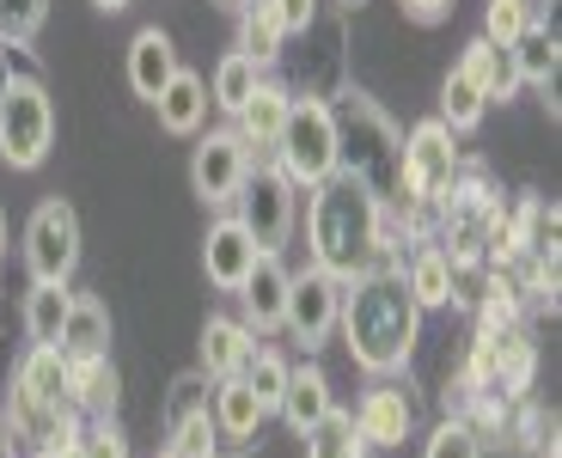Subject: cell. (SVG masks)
Instances as JSON below:
<instances>
[{
    "label": "cell",
    "mask_w": 562,
    "mask_h": 458,
    "mask_svg": "<svg viewBox=\"0 0 562 458\" xmlns=\"http://www.w3.org/2000/svg\"><path fill=\"white\" fill-rule=\"evenodd\" d=\"M209 410H214V428H221L226 446H251L257 428H263V416H269L263 403H257V391L245 386L239 373H233V379H214V403H209Z\"/></svg>",
    "instance_id": "obj_15"
},
{
    "label": "cell",
    "mask_w": 562,
    "mask_h": 458,
    "mask_svg": "<svg viewBox=\"0 0 562 458\" xmlns=\"http://www.w3.org/2000/svg\"><path fill=\"white\" fill-rule=\"evenodd\" d=\"M245 7H257V0H239V13H245Z\"/></svg>",
    "instance_id": "obj_46"
},
{
    "label": "cell",
    "mask_w": 562,
    "mask_h": 458,
    "mask_svg": "<svg viewBox=\"0 0 562 458\" xmlns=\"http://www.w3.org/2000/svg\"><path fill=\"white\" fill-rule=\"evenodd\" d=\"M251 348H257V336L245 331L239 319H209V324H202V373H209V379H233Z\"/></svg>",
    "instance_id": "obj_26"
},
{
    "label": "cell",
    "mask_w": 562,
    "mask_h": 458,
    "mask_svg": "<svg viewBox=\"0 0 562 458\" xmlns=\"http://www.w3.org/2000/svg\"><path fill=\"white\" fill-rule=\"evenodd\" d=\"M166 440H171V453H183V458H214V440H221V428H214V410H202V416L178 422Z\"/></svg>",
    "instance_id": "obj_36"
},
{
    "label": "cell",
    "mask_w": 562,
    "mask_h": 458,
    "mask_svg": "<svg viewBox=\"0 0 562 458\" xmlns=\"http://www.w3.org/2000/svg\"><path fill=\"white\" fill-rule=\"evenodd\" d=\"M337 153H342L337 171L361 178L380 209H404V135L392 129V116L373 98L349 92V104L337 116Z\"/></svg>",
    "instance_id": "obj_3"
},
{
    "label": "cell",
    "mask_w": 562,
    "mask_h": 458,
    "mask_svg": "<svg viewBox=\"0 0 562 458\" xmlns=\"http://www.w3.org/2000/svg\"><path fill=\"white\" fill-rule=\"evenodd\" d=\"M74 446H80V458H128V440H123V428H116L111 416H92V422H80V434H74Z\"/></svg>",
    "instance_id": "obj_35"
},
{
    "label": "cell",
    "mask_w": 562,
    "mask_h": 458,
    "mask_svg": "<svg viewBox=\"0 0 562 458\" xmlns=\"http://www.w3.org/2000/svg\"><path fill=\"white\" fill-rule=\"evenodd\" d=\"M0 250H7V209H0Z\"/></svg>",
    "instance_id": "obj_43"
},
{
    "label": "cell",
    "mask_w": 562,
    "mask_h": 458,
    "mask_svg": "<svg viewBox=\"0 0 562 458\" xmlns=\"http://www.w3.org/2000/svg\"><path fill=\"white\" fill-rule=\"evenodd\" d=\"M13 386L25 391L31 403H43V410H61V403H68V355H61V348H31L25 361H19Z\"/></svg>",
    "instance_id": "obj_24"
},
{
    "label": "cell",
    "mask_w": 562,
    "mask_h": 458,
    "mask_svg": "<svg viewBox=\"0 0 562 458\" xmlns=\"http://www.w3.org/2000/svg\"><path fill=\"white\" fill-rule=\"evenodd\" d=\"M116 391H123V379H116L111 355L68 361V410H80V416H111V410H116Z\"/></svg>",
    "instance_id": "obj_21"
},
{
    "label": "cell",
    "mask_w": 562,
    "mask_h": 458,
    "mask_svg": "<svg viewBox=\"0 0 562 458\" xmlns=\"http://www.w3.org/2000/svg\"><path fill=\"white\" fill-rule=\"evenodd\" d=\"M214 403V379L202 373H178L171 379V391H166V410H159V416H166V434L178 428V422H190V416H202V410H209Z\"/></svg>",
    "instance_id": "obj_31"
},
{
    "label": "cell",
    "mask_w": 562,
    "mask_h": 458,
    "mask_svg": "<svg viewBox=\"0 0 562 458\" xmlns=\"http://www.w3.org/2000/svg\"><path fill=\"white\" fill-rule=\"evenodd\" d=\"M288 104H294L288 86L257 80V92L239 104V141H245V147H269V153H276V135H281V123H288Z\"/></svg>",
    "instance_id": "obj_20"
},
{
    "label": "cell",
    "mask_w": 562,
    "mask_h": 458,
    "mask_svg": "<svg viewBox=\"0 0 562 458\" xmlns=\"http://www.w3.org/2000/svg\"><path fill=\"white\" fill-rule=\"evenodd\" d=\"M459 135H452L440 116L416 123L404 135V202H447V190L459 183Z\"/></svg>",
    "instance_id": "obj_7"
},
{
    "label": "cell",
    "mask_w": 562,
    "mask_h": 458,
    "mask_svg": "<svg viewBox=\"0 0 562 458\" xmlns=\"http://www.w3.org/2000/svg\"><path fill=\"white\" fill-rule=\"evenodd\" d=\"M324 410H337V398H330V373H324L318 361H300L294 373H288V391H281L276 416L288 422L294 434H306L312 422L324 416Z\"/></svg>",
    "instance_id": "obj_17"
},
{
    "label": "cell",
    "mask_w": 562,
    "mask_h": 458,
    "mask_svg": "<svg viewBox=\"0 0 562 458\" xmlns=\"http://www.w3.org/2000/svg\"><path fill=\"white\" fill-rule=\"evenodd\" d=\"M92 7H99V13H123L128 0H92Z\"/></svg>",
    "instance_id": "obj_42"
},
{
    "label": "cell",
    "mask_w": 562,
    "mask_h": 458,
    "mask_svg": "<svg viewBox=\"0 0 562 458\" xmlns=\"http://www.w3.org/2000/svg\"><path fill=\"white\" fill-rule=\"evenodd\" d=\"M43 19H49V0H0V43L25 49L43 31Z\"/></svg>",
    "instance_id": "obj_34"
},
{
    "label": "cell",
    "mask_w": 562,
    "mask_h": 458,
    "mask_svg": "<svg viewBox=\"0 0 562 458\" xmlns=\"http://www.w3.org/2000/svg\"><path fill=\"white\" fill-rule=\"evenodd\" d=\"M171 74H178V49H171L166 31L159 25L135 31V43H128V86H135V98L154 104V98L171 86Z\"/></svg>",
    "instance_id": "obj_16"
},
{
    "label": "cell",
    "mask_w": 562,
    "mask_h": 458,
    "mask_svg": "<svg viewBox=\"0 0 562 458\" xmlns=\"http://www.w3.org/2000/svg\"><path fill=\"white\" fill-rule=\"evenodd\" d=\"M239 56H251L257 68H269V62L281 56V25L263 13V0L239 13Z\"/></svg>",
    "instance_id": "obj_32"
},
{
    "label": "cell",
    "mask_w": 562,
    "mask_h": 458,
    "mask_svg": "<svg viewBox=\"0 0 562 458\" xmlns=\"http://www.w3.org/2000/svg\"><path fill=\"white\" fill-rule=\"evenodd\" d=\"M483 111H490V98H483L477 86H471L459 68H452L447 86H440V123H447L452 135H471V129L483 123Z\"/></svg>",
    "instance_id": "obj_29"
},
{
    "label": "cell",
    "mask_w": 562,
    "mask_h": 458,
    "mask_svg": "<svg viewBox=\"0 0 562 458\" xmlns=\"http://www.w3.org/2000/svg\"><path fill=\"white\" fill-rule=\"evenodd\" d=\"M68 305H74L68 281H31V293H25V336H31V348H56L61 343Z\"/></svg>",
    "instance_id": "obj_25"
},
{
    "label": "cell",
    "mask_w": 562,
    "mask_h": 458,
    "mask_svg": "<svg viewBox=\"0 0 562 458\" xmlns=\"http://www.w3.org/2000/svg\"><path fill=\"white\" fill-rule=\"evenodd\" d=\"M422 458H483V440L477 428H464V422H440L422 446Z\"/></svg>",
    "instance_id": "obj_37"
},
{
    "label": "cell",
    "mask_w": 562,
    "mask_h": 458,
    "mask_svg": "<svg viewBox=\"0 0 562 458\" xmlns=\"http://www.w3.org/2000/svg\"><path fill=\"white\" fill-rule=\"evenodd\" d=\"M56 147V98L37 74H13L0 98V159L13 171H37Z\"/></svg>",
    "instance_id": "obj_4"
},
{
    "label": "cell",
    "mask_w": 562,
    "mask_h": 458,
    "mask_svg": "<svg viewBox=\"0 0 562 458\" xmlns=\"http://www.w3.org/2000/svg\"><path fill=\"white\" fill-rule=\"evenodd\" d=\"M300 440H306V458H367V453H373V446L355 434V416H349V410H324V416L312 422Z\"/></svg>",
    "instance_id": "obj_27"
},
{
    "label": "cell",
    "mask_w": 562,
    "mask_h": 458,
    "mask_svg": "<svg viewBox=\"0 0 562 458\" xmlns=\"http://www.w3.org/2000/svg\"><path fill=\"white\" fill-rule=\"evenodd\" d=\"M159 458H183V453H171V446H166V453H159Z\"/></svg>",
    "instance_id": "obj_44"
},
{
    "label": "cell",
    "mask_w": 562,
    "mask_h": 458,
    "mask_svg": "<svg viewBox=\"0 0 562 458\" xmlns=\"http://www.w3.org/2000/svg\"><path fill=\"white\" fill-rule=\"evenodd\" d=\"M25 269L31 281H68L80 269V214H74V202H61V196L37 202V214L25 226Z\"/></svg>",
    "instance_id": "obj_8"
},
{
    "label": "cell",
    "mask_w": 562,
    "mask_h": 458,
    "mask_svg": "<svg viewBox=\"0 0 562 458\" xmlns=\"http://www.w3.org/2000/svg\"><path fill=\"white\" fill-rule=\"evenodd\" d=\"M306 245H312V269H324V276H337V281H355L380 264H397L392 245H385V209L349 171H330L324 183H312Z\"/></svg>",
    "instance_id": "obj_2"
},
{
    "label": "cell",
    "mask_w": 562,
    "mask_h": 458,
    "mask_svg": "<svg viewBox=\"0 0 562 458\" xmlns=\"http://www.w3.org/2000/svg\"><path fill=\"white\" fill-rule=\"evenodd\" d=\"M349 416H355V434H361L367 446H404L409 428H416V403H409V391L385 373L361 391V403H355Z\"/></svg>",
    "instance_id": "obj_11"
},
{
    "label": "cell",
    "mask_w": 562,
    "mask_h": 458,
    "mask_svg": "<svg viewBox=\"0 0 562 458\" xmlns=\"http://www.w3.org/2000/svg\"><path fill=\"white\" fill-rule=\"evenodd\" d=\"M337 331L361 373H373V379L397 373L416 355V336H422V305L404 288V264H380L367 276L342 281Z\"/></svg>",
    "instance_id": "obj_1"
},
{
    "label": "cell",
    "mask_w": 562,
    "mask_h": 458,
    "mask_svg": "<svg viewBox=\"0 0 562 458\" xmlns=\"http://www.w3.org/2000/svg\"><path fill=\"white\" fill-rule=\"evenodd\" d=\"M13 43H0V98H7V86H13Z\"/></svg>",
    "instance_id": "obj_40"
},
{
    "label": "cell",
    "mask_w": 562,
    "mask_h": 458,
    "mask_svg": "<svg viewBox=\"0 0 562 458\" xmlns=\"http://www.w3.org/2000/svg\"><path fill=\"white\" fill-rule=\"evenodd\" d=\"M300 183L288 178L281 166H251L239 183V226L257 238V250H281L294 238V221H300Z\"/></svg>",
    "instance_id": "obj_6"
},
{
    "label": "cell",
    "mask_w": 562,
    "mask_h": 458,
    "mask_svg": "<svg viewBox=\"0 0 562 458\" xmlns=\"http://www.w3.org/2000/svg\"><path fill=\"white\" fill-rule=\"evenodd\" d=\"M257 80H263V68H257L251 56H239V49H233V56L214 68V80H209V104H221L226 116H239V104L257 92Z\"/></svg>",
    "instance_id": "obj_28"
},
{
    "label": "cell",
    "mask_w": 562,
    "mask_h": 458,
    "mask_svg": "<svg viewBox=\"0 0 562 458\" xmlns=\"http://www.w3.org/2000/svg\"><path fill=\"white\" fill-rule=\"evenodd\" d=\"M337 312H342V281L337 276L300 269V276L288 281V312H281V324H288L306 348H324L337 336Z\"/></svg>",
    "instance_id": "obj_9"
},
{
    "label": "cell",
    "mask_w": 562,
    "mask_h": 458,
    "mask_svg": "<svg viewBox=\"0 0 562 458\" xmlns=\"http://www.w3.org/2000/svg\"><path fill=\"white\" fill-rule=\"evenodd\" d=\"M526 25H538V0H490V7H483V37L502 43V49L520 37Z\"/></svg>",
    "instance_id": "obj_33"
},
{
    "label": "cell",
    "mask_w": 562,
    "mask_h": 458,
    "mask_svg": "<svg viewBox=\"0 0 562 458\" xmlns=\"http://www.w3.org/2000/svg\"><path fill=\"white\" fill-rule=\"evenodd\" d=\"M409 19H422V25H440V19L452 13V0H397Z\"/></svg>",
    "instance_id": "obj_39"
},
{
    "label": "cell",
    "mask_w": 562,
    "mask_h": 458,
    "mask_svg": "<svg viewBox=\"0 0 562 458\" xmlns=\"http://www.w3.org/2000/svg\"><path fill=\"white\" fill-rule=\"evenodd\" d=\"M288 264H281V250H263V257H257V269L251 276H245V288H239V300H245V331H276L281 324V312H288Z\"/></svg>",
    "instance_id": "obj_13"
},
{
    "label": "cell",
    "mask_w": 562,
    "mask_h": 458,
    "mask_svg": "<svg viewBox=\"0 0 562 458\" xmlns=\"http://www.w3.org/2000/svg\"><path fill=\"white\" fill-rule=\"evenodd\" d=\"M221 7H233V13H239V0H221Z\"/></svg>",
    "instance_id": "obj_45"
},
{
    "label": "cell",
    "mask_w": 562,
    "mask_h": 458,
    "mask_svg": "<svg viewBox=\"0 0 562 458\" xmlns=\"http://www.w3.org/2000/svg\"><path fill=\"white\" fill-rule=\"evenodd\" d=\"M0 264H7V250H0Z\"/></svg>",
    "instance_id": "obj_48"
},
{
    "label": "cell",
    "mask_w": 562,
    "mask_h": 458,
    "mask_svg": "<svg viewBox=\"0 0 562 458\" xmlns=\"http://www.w3.org/2000/svg\"><path fill=\"white\" fill-rule=\"evenodd\" d=\"M276 166L288 171L300 190L324 183L330 171L342 166V153H337V111H330L324 98H294V104H288V123H281V135H276Z\"/></svg>",
    "instance_id": "obj_5"
},
{
    "label": "cell",
    "mask_w": 562,
    "mask_h": 458,
    "mask_svg": "<svg viewBox=\"0 0 562 458\" xmlns=\"http://www.w3.org/2000/svg\"><path fill=\"white\" fill-rule=\"evenodd\" d=\"M404 288H409V300H416L422 312H435V305H452V293H459V269L447 264V250L440 245H422L416 257L404 264Z\"/></svg>",
    "instance_id": "obj_22"
},
{
    "label": "cell",
    "mask_w": 562,
    "mask_h": 458,
    "mask_svg": "<svg viewBox=\"0 0 562 458\" xmlns=\"http://www.w3.org/2000/svg\"><path fill=\"white\" fill-rule=\"evenodd\" d=\"M288 373H294V361H288V355H276V348H251V355H245V367H239V379L257 391V403H263V410H276V403H281Z\"/></svg>",
    "instance_id": "obj_30"
},
{
    "label": "cell",
    "mask_w": 562,
    "mask_h": 458,
    "mask_svg": "<svg viewBox=\"0 0 562 458\" xmlns=\"http://www.w3.org/2000/svg\"><path fill=\"white\" fill-rule=\"evenodd\" d=\"M159 111V129L166 135H196L202 123H209V80H196V74H171V86L154 98Z\"/></svg>",
    "instance_id": "obj_19"
},
{
    "label": "cell",
    "mask_w": 562,
    "mask_h": 458,
    "mask_svg": "<svg viewBox=\"0 0 562 458\" xmlns=\"http://www.w3.org/2000/svg\"><path fill=\"white\" fill-rule=\"evenodd\" d=\"M245 171H251V147L239 141V129H214V135H202L196 159H190V190H196L209 209H226V202L239 196Z\"/></svg>",
    "instance_id": "obj_10"
},
{
    "label": "cell",
    "mask_w": 562,
    "mask_h": 458,
    "mask_svg": "<svg viewBox=\"0 0 562 458\" xmlns=\"http://www.w3.org/2000/svg\"><path fill=\"white\" fill-rule=\"evenodd\" d=\"M43 458H80V446H43Z\"/></svg>",
    "instance_id": "obj_41"
},
{
    "label": "cell",
    "mask_w": 562,
    "mask_h": 458,
    "mask_svg": "<svg viewBox=\"0 0 562 458\" xmlns=\"http://www.w3.org/2000/svg\"><path fill=\"white\" fill-rule=\"evenodd\" d=\"M507 56H514V80L520 86H538L550 104V116H557V68H562V43L550 25H526L520 37L507 43Z\"/></svg>",
    "instance_id": "obj_14"
},
{
    "label": "cell",
    "mask_w": 562,
    "mask_h": 458,
    "mask_svg": "<svg viewBox=\"0 0 562 458\" xmlns=\"http://www.w3.org/2000/svg\"><path fill=\"white\" fill-rule=\"evenodd\" d=\"M342 7H361V0H342Z\"/></svg>",
    "instance_id": "obj_47"
},
{
    "label": "cell",
    "mask_w": 562,
    "mask_h": 458,
    "mask_svg": "<svg viewBox=\"0 0 562 458\" xmlns=\"http://www.w3.org/2000/svg\"><path fill=\"white\" fill-rule=\"evenodd\" d=\"M459 74L471 86H477L483 98H490V104H502V98H514V56H507L502 43H490V37H471L464 43V56H459Z\"/></svg>",
    "instance_id": "obj_23"
},
{
    "label": "cell",
    "mask_w": 562,
    "mask_h": 458,
    "mask_svg": "<svg viewBox=\"0 0 562 458\" xmlns=\"http://www.w3.org/2000/svg\"><path fill=\"white\" fill-rule=\"evenodd\" d=\"M61 355L68 361H92V355H111V312H104L92 293H74L68 324H61Z\"/></svg>",
    "instance_id": "obj_18"
},
{
    "label": "cell",
    "mask_w": 562,
    "mask_h": 458,
    "mask_svg": "<svg viewBox=\"0 0 562 458\" xmlns=\"http://www.w3.org/2000/svg\"><path fill=\"white\" fill-rule=\"evenodd\" d=\"M263 13L281 25V37H306L318 25V0H263Z\"/></svg>",
    "instance_id": "obj_38"
},
{
    "label": "cell",
    "mask_w": 562,
    "mask_h": 458,
    "mask_svg": "<svg viewBox=\"0 0 562 458\" xmlns=\"http://www.w3.org/2000/svg\"><path fill=\"white\" fill-rule=\"evenodd\" d=\"M257 257H263V250H257V238L239 226V214H233V221H214L209 238H202V269H209V281L221 293H239L245 276L257 269Z\"/></svg>",
    "instance_id": "obj_12"
}]
</instances>
